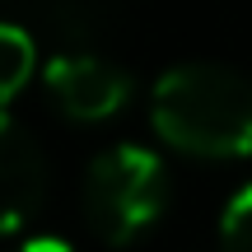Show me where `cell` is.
<instances>
[{"mask_svg": "<svg viewBox=\"0 0 252 252\" xmlns=\"http://www.w3.org/2000/svg\"><path fill=\"white\" fill-rule=\"evenodd\" d=\"M220 252H252V182H243L220 210Z\"/></svg>", "mask_w": 252, "mask_h": 252, "instance_id": "obj_6", "label": "cell"}, {"mask_svg": "<svg viewBox=\"0 0 252 252\" xmlns=\"http://www.w3.org/2000/svg\"><path fill=\"white\" fill-rule=\"evenodd\" d=\"M168 168L154 150L145 145H112V150L94 154L80 182V206L89 229L112 248H131L145 238L168 210Z\"/></svg>", "mask_w": 252, "mask_h": 252, "instance_id": "obj_2", "label": "cell"}, {"mask_svg": "<svg viewBox=\"0 0 252 252\" xmlns=\"http://www.w3.org/2000/svg\"><path fill=\"white\" fill-rule=\"evenodd\" d=\"M42 84L52 94V103L65 112L70 122H108L117 117L131 98V75L117 61L89 52V47H70V52H56L42 70Z\"/></svg>", "mask_w": 252, "mask_h": 252, "instance_id": "obj_3", "label": "cell"}, {"mask_svg": "<svg viewBox=\"0 0 252 252\" xmlns=\"http://www.w3.org/2000/svg\"><path fill=\"white\" fill-rule=\"evenodd\" d=\"M47 201V154L24 122L0 112V234H14Z\"/></svg>", "mask_w": 252, "mask_h": 252, "instance_id": "obj_4", "label": "cell"}, {"mask_svg": "<svg viewBox=\"0 0 252 252\" xmlns=\"http://www.w3.org/2000/svg\"><path fill=\"white\" fill-rule=\"evenodd\" d=\"M33 70H37V37L24 24L0 19V112L28 89Z\"/></svg>", "mask_w": 252, "mask_h": 252, "instance_id": "obj_5", "label": "cell"}, {"mask_svg": "<svg viewBox=\"0 0 252 252\" xmlns=\"http://www.w3.org/2000/svg\"><path fill=\"white\" fill-rule=\"evenodd\" d=\"M19 252H75V248L65 243V238H56V234H42V238H28Z\"/></svg>", "mask_w": 252, "mask_h": 252, "instance_id": "obj_7", "label": "cell"}, {"mask_svg": "<svg viewBox=\"0 0 252 252\" xmlns=\"http://www.w3.org/2000/svg\"><path fill=\"white\" fill-rule=\"evenodd\" d=\"M150 126L187 159L229 163L252 154V80L220 61L173 65L150 89Z\"/></svg>", "mask_w": 252, "mask_h": 252, "instance_id": "obj_1", "label": "cell"}]
</instances>
